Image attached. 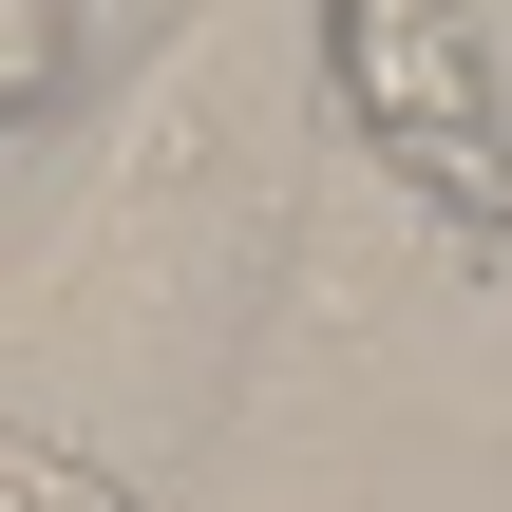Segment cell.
I'll list each match as a JSON object with an SVG mask.
<instances>
[{
  "mask_svg": "<svg viewBox=\"0 0 512 512\" xmlns=\"http://www.w3.org/2000/svg\"><path fill=\"white\" fill-rule=\"evenodd\" d=\"M0 512H171V494H152V456H114V437L0 399Z\"/></svg>",
  "mask_w": 512,
  "mask_h": 512,
  "instance_id": "cell-3",
  "label": "cell"
},
{
  "mask_svg": "<svg viewBox=\"0 0 512 512\" xmlns=\"http://www.w3.org/2000/svg\"><path fill=\"white\" fill-rule=\"evenodd\" d=\"M323 114L418 228L512 247V76L475 0H323Z\"/></svg>",
  "mask_w": 512,
  "mask_h": 512,
  "instance_id": "cell-2",
  "label": "cell"
},
{
  "mask_svg": "<svg viewBox=\"0 0 512 512\" xmlns=\"http://www.w3.org/2000/svg\"><path fill=\"white\" fill-rule=\"evenodd\" d=\"M76 76H95L76 0H0V133H57V114H76Z\"/></svg>",
  "mask_w": 512,
  "mask_h": 512,
  "instance_id": "cell-4",
  "label": "cell"
},
{
  "mask_svg": "<svg viewBox=\"0 0 512 512\" xmlns=\"http://www.w3.org/2000/svg\"><path fill=\"white\" fill-rule=\"evenodd\" d=\"M247 285H266V95L228 57H171L152 76V133L114 152V190L76 209L57 285H38V323L152 418V399H209Z\"/></svg>",
  "mask_w": 512,
  "mask_h": 512,
  "instance_id": "cell-1",
  "label": "cell"
}]
</instances>
